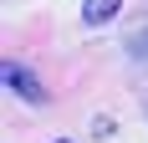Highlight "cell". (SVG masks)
Returning a JSON list of instances; mask_svg holds the SVG:
<instances>
[{"label":"cell","mask_w":148,"mask_h":143,"mask_svg":"<svg viewBox=\"0 0 148 143\" xmlns=\"http://www.w3.org/2000/svg\"><path fill=\"white\" fill-rule=\"evenodd\" d=\"M5 82H10V92H21V97H31V102H41V97H46L41 87H36V77H31V72H21L15 61L5 67Z\"/></svg>","instance_id":"1"},{"label":"cell","mask_w":148,"mask_h":143,"mask_svg":"<svg viewBox=\"0 0 148 143\" xmlns=\"http://www.w3.org/2000/svg\"><path fill=\"white\" fill-rule=\"evenodd\" d=\"M118 5H123V0H82V10H87L92 26H107V21L118 15Z\"/></svg>","instance_id":"2"}]
</instances>
